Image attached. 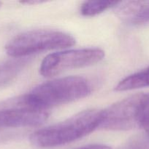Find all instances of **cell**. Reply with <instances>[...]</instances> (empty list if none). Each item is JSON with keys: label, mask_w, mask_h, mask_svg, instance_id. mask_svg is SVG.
Returning <instances> with one entry per match:
<instances>
[{"label": "cell", "mask_w": 149, "mask_h": 149, "mask_svg": "<svg viewBox=\"0 0 149 149\" xmlns=\"http://www.w3.org/2000/svg\"><path fill=\"white\" fill-rule=\"evenodd\" d=\"M102 110L88 109L53 125L38 130L30 141L39 148H53L77 141L99 127Z\"/></svg>", "instance_id": "cell-1"}, {"label": "cell", "mask_w": 149, "mask_h": 149, "mask_svg": "<svg viewBox=\"0 0 149 149\" xmlns=\"http://www.w3.org/2000/svg\"><path fill=\"white\" fill-rule=\"evenodd\" d=\"M91 90V84L84 77H67L39 84L23 97L31 107L47 111L53 106L83 98Z\"/></svg>", "instance_id": "cell-2"}, {"label": "cell", "mask_w": 149, "mask_h": 149, "mask_svg": "<svg viewBox=\"0 0 149 149\" xmlns=\"http://www.w3.org/2000/svg\"><path fill=\"white\" fill-rule=\"evenodd\" d=\"M149 123V93L129 96L102 110L99 127L126 131L144 128Z\"/></svg>", "instance_id": "cell-3"}, {"label": "cell", "mask_w": 149, "mask_h": 149, "mask_svg": "<svg viewBox=\"0 0 149 149\" xmlns=\"http://www.w3.org/2000/svg\"><path fill=\"white\" fill-rule=\"evenodd\" d=\"M75 39L69 33L53 29H34L18 34L6 45V52L15 58H22L44 51L70 47Z\"/></svg>", "instance_id": "cell-4"}, {"label": "cell", "mask_w": 149, "mask_h": 149, "mask_svg": "<svg viewBox=\"0 0 149 149\" xmlns=\"http://www.w3.org/2000/svg\"><path fill=\"white\" fill-rule=\"evenodd\" d=\"M48 116V111L29 106L23 95L4 102L0 104V143L9 140V130L39 126Z\"/></svg>", "instance_id": "cell-5"}, {"label": "cell", "mask_w": 149, "mask_h": 149, "mask_svg": "<svg viewBox=\"0 0 149 149\" xmlns=\"http://www.w3.org/2000/svg\"><path fill=\"white\" fill-rule=\"evenodd\" d=\"M105 57L99 48H83L60 51L47 55L42 61L39 72L45 77L58 75L64 71L90 66L97 63Z\"/></svg>", "instance_id": "cell-6"}, {"label": "cell", "mask_w": 149, "mask_h": 149, "mask_svg": "<svg viewBox=\"0 0 149 149\" xmlns=\"http://www.w3.org/2000/svg\"><path fill=\"white\" fill-rule=\"evenodd\" d=\"M113 9L124 23L136 26L149 23V1H118Z\"/></svg>", "instance_id": "cell-7"}, {"label": "cell", "mask_w": 149, "mask_h": 149, "mask_svg": "<svg viewBox=\"0 0 149 149\" xmlns=\"http://www.w3.org/2000/svg\"><path fill=\"white\" fill-rule=\"evenodd\" d=\"M26 63L27 61L22 58H15L0 63V88L14 81Z\"/></svg>", "instance_id": "cell-8"}, {"label": "cell", "mask_w": 149, "mask_h": 149, "mask_svg": "<svg viewBox=\"0 0 149 149\" xmlns=\"http://www.w3.org/2000/svg\"><path fill=\"white\" fill-rule=\"evenodd\" d=\"M147 87H149V66L121 79L115 87V90L124 92Z\"/></svg>", "instance_id": "cell-9"}, {"label": "cell", "mask_w": 149, "mask_h": 149, "mask_svg": "<svg viewBox=\"0 0 149 149\" xmlns=\"http://www.w3.org/2000/svg\"><path fill=\"white\" fill-rule=\"evenodd\" d=\"M118 1H87L80 6V12L82 15L91 17L106 11L110 8H113Z\"/></svg>", "instance_id": "cell-10"}, {"label": "cell", "mask_w": 149, "mask_h": 149, "mask_svg": "<svg viewBox=\"0 0 149 149\" xmlns=\"http://www.w3.org/2000/svg\"><path fill=\"white\" fill-rule=\"evenodd\" d=\"M148 143L143 136H136L130 140L124 149H148Z\"/></svg>", "instance_id": "cell-11"}, {"label": "cell", "mask_w": 149, "mask_h": 149, "mask_svg": "<svg viewBox=\"0 0 149 149\" xmlns=\"http://www.w3.org/2000/svg\"><path fill=\"white\" fill-rule=\"evenodd\" d=\"M74 149H112L108 146L102 145V144H91V145L84 146L79 147Z\"/></svg>", "instance_id": "cell-12"}, {"label": "cell", "mask_w": 149, "mask_h": 149, "mask_svg": "<svg viewBox=\"0 0 149 149\" xmlns=\"http://www.w3.org/2000/svg\"><path fill=\"white\" fill-rule=\"evenodd\" d=\"M45 2V1H34V0H32V1H21L22 4H40V3Z\"/></svg>", "instance_id": "cell-13"}, {"label": "cell", "mask_w": 149, "mask_h": 149, "mask_svg": "<svg viewBox=\"0 0 149 149\" xmlns=\"http://www.w3.org/2000/svg\"><path fill=\"white\" fill-rule=\"evenodd\" d=\"M143 129H144V130L145 131V132L147 133V135H148V138H149V123L147 124V125L145 126V127L143 128Z\"/></svg>", "instance_id": "cell-14"}, {"label": "cell", "mask_w": 149, "mask_h": 149, "mask_svg": "<svg viewBox=\"0 0 149 149\" xmlns=\"http://www.w3.org/2000/svg\"><path fill=\"white\" fill-rule=\"evenodd\" d=\"M1 2H0V7H1Z\"/></svg>", "instance_id": "cell-15"}]
</instances>
